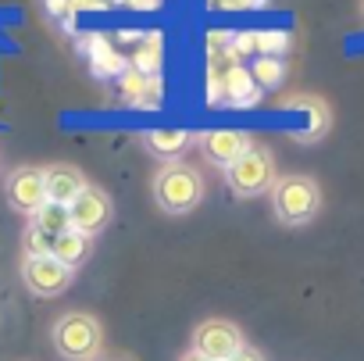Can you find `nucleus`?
I'll return each mask as SVG.
<instances>
[{
    "label": "nucleus",
    "instance_id": "nucleus-9",
    "mask_svg": "<svg viewBox=\"0 0 364 361\" xmlns=\"http://www.w3.org/2000/svg\"><path fill=\"white\" fill-rule=\"evenodd\" d=\"M197 143H200L204 161L215 164V168H222V172L232 168V164L254 147V140H250L243 129H208V132L197 136Z\"/></svg>",
    "mask_w": 364,
    "mask_h": 361
},
{
    "label": "nucleus",
    "instance_id": "nucleus-3",
    "mask_svg": "<svg viewBox=\"0 0 364 361\" xmlns=\"http://www.w3.org/2000/svg\"><path fill=\"white\" fill-rule=\"evenodd\" d=\"M50 343L65 361H97L104 354V325L93 311H65L50 325Z\"/></svg>",
    "mask_w": 364,
    "mask_h": 361
},
{
    "label": "nucleus",
    "instance_id": "nucleus-6",
    "mask_svg": "<svg viewBox=\"0 0 364 361\" xmlns=\"http://www.w3.org/2000/svg\"><path fill=\"white\" fill-rule=\"evenodd\" d=\"M4 201L18 211V215H36L47 204V183H43V168L36 164H18L8 172L4 179Z\"/></svg>",
    "mask_w": 364,
    "mask_h": 361
},
{
    "label": "nucleus",
    "instance_id": "nucleus-19",
    "mask_svg": "<svg viewBox=\"0 0 364 361\" xmlns=\"http://www.w3.org/2000/svg\"><path fill=\"white\" fill-rule=\"evenodd\" d=\"M97 361H129V357H122V354H100Z\"/></svg>",
    "mask_w": 364,
    "mask_h": 361
},
{
    "label": "nucleus",
    "instance_id": "nucleus-4",
    "mask_svg": "<svg viewBox=\"0 0 364 361\" xmlns=\"http://www.w3.org/2000/svg\"><path fill=\"white\" fill-rule=\"evenodd\" d=\"M279 179V168H275V154L261 143H254L232 168H225V183L232 190V197L240 201H254V197H264L272 194Z\"/></svg>",
    "mask_w": 364,
    "mask_h": 361
},
{
    "label": "nucleus",
    "instance_id": "nucleus-11",
    "mask_svg": "<svg viewBox=\"0 0 364 361\" xmlns=\"http://www.w3.org/2000/svg\"><path fill=\"white\" fill-rule=\"evenodd\" d=\"M190 140H193V132L182 129V125H157V129H146V132H143L146 154H154V157L164 161V164H171L182 150H186Z\"/></svg>",
    "mask_w": 364,
    "mask_h": 361
},
{
    "label": "nucleus",
    "instance_id": "nucleus-18",
    "mask_svg": "<svg viewBox=\"0 0 364 361\" xmlns=\"http://www.w3.org/2000/svg\"><path fill=\"white\" fill-rule=\"evenodd\" d=\"M178 361H211V357H204V354H197V350L190 347V350H186V354H182Z\"/></svg>",
    "mask_w": 364,
    "mask_h": 361
},
{
    "label": "nucleus",
    "instance_id": "nucleus-14",
    "mask_svg": "<svg viewBox=\"0 0 364 361\" xmlns=\"http://www.w3.org/2000/svg\"><path fill=\"white\" fill-rule=\"evenodd\" d=\"M250 72V79H254V86L257 90H275L282 79H286V65H282V58L279 54H272V58H257L254 61V68H247Z\"/></svg>",
    "mask_w": 364,
    "mask_h": 361
},
{
    "label": "nucleus",
    "instance_id": "nucleus-12",
    "mask_svg": "<svg viewBox=\"0 0 364 361\" xmlns=\"http://www.w3.org/2000/svg\"><path fill=\"white\" fill-rule=\"evenodd\" d=\"M50 254H54L65 268H72V272H75L79 265H86V261H90V254H93V236H86V233H79V229H68V233L54 236Z\"/></svg>",
    "mask_w": 364,
    "mask_h": 361
},
{
    "label": "nucleus",
    "instance_id": "nucleus-8",
    "mask_svg": "<svg viewBox=\"0 0 364 361\" xmlns=\"http://www.w3.org/2000/svg\"><path fill=\"white\" fill-rule=\"evenodd\" d=\"M68 219H72V229H79V233H86V236H100L107 226H111V219H114V204H111V197L100 190V187H86L72 204H68Z\"/></svg>",
    "mask_w": 364,
    "mask_h": 361
},
{
    "label": "nucleus",
    "instance_id": "nucleus-10",
    "mask_svg": "<svg viewBox=\"0 0 364 361\" xmlns=\"http://www.w3.org/2000/svg\"><path fill=\"white\" fill-rule=\"evenodd\" d=\"M43 183H47V201L50 204H61L68 208L90 183H86V175L68 164V161H58V164H43Z\"/></svg>",
    "mask_w": 364,
    "mask_h": 361
},
{
    "label": "nucleus",
    "instance_id": "nucleus-5",
    "mask_svg": "<svg viewBox=\"0 0 364 361\" xmlns=\"http://www.w3.org/2000/svg\"><path fill=\"white\" fill-rule=\"evenodd\" d=\"M243 347H247V336L229 318H204L193 329V350L204 354V357H211V361H229Z\"/></svg>",
    "mask_w": 364,
    "mask_h": 361
},
{
    "label": "nucleus",
    "instance_id": "nucleus-16",
    "mask_svg": "<svg viewBox=\"0 0 364 361\" xmlns=\"http://www.w3.org/2000/svg\"><path fill=\"white\" fill-rule=\"evenodd\" d=\"M22 244H26V258H43V254H50V247H54V236H47L43 229H36V226L29 222V229H26Z\"/></svg>",
    "mask_w": 364,
    "mask_h": 361
},
{
    "label": "nucleus",
    "instance_id": "nucleus-13",
    "mask_svg": "<svg viewBox=\"0 0 364 361\" xmlns=\"http://www.w3.org/2000/svg\"><path fill=\"white\" fill-rule=\"evenodd\" d=\"M286 108H300V111L311 115V129L300 136V143H318V140L328 132V125H332V111H328V104H325L321 97H307V93H300V97L286 100Z\"/></svg>",
    "mask_w": 364,
    "mask_h": 361
},
{
    "label": "nucleus",
    "instance_id": "nucleus-2",
    "mask_svg": "<svg viewBox=\"0 0 364 361\" xmlns=\"http://www.w3.org/2000/svg\"><path fill=\"white\" fill-rule=\"evenodd\" d=\"M268 201H272L275 222L286 226V229H296V226H307V222L318 219L321 187H318V179H311V175H279Z\"/></svg>",
    "mask_w": 364,
    "mask_h": 361
},
{
    "label": "nucleus",
    "instance_id": "nucleus-7",
    "mask_svg": "<svg viewBox=\"0 0 364 361\" xmlns=\"http://www.w3.org/2000/svg\"><path fill=\"white\" fill-rule=\"evenodd\" d=\"M72 279H75V272L65 268L54 254L22 258V283H26V290H29L33 297H43V300L61 297V293L72 286Z\"/></svg>",
    "mask_w": 364,
    "mask_h": 361
},
{
    "label": "nucleus",
    "instance_id": "nucleus-15",
    "mask_svg": "<svg viewBox=\"0 0 364 361\" xmlns=\"http://www.w3.org/2000/svg\"><path fill=\"white\" fill-rule=\"evenodd\" d=\"M33 226L36 229H43L47 236H61V233H68L72 229V219H68V208H61V204H43L36 215H33Z\"/></svg>",
    "mask_w": 364,
    "mask_h": 361
},
{
    "label": "nucleus",
    "instance_id": "nucleus-20",
    "mask_svg": "<svg viewBox=\"0 0 364 361\" xmlns=\"http://www.w3.org/2000/svg\"><path fill=\"white\" fill-rule=\"evenodd\" d=\"M360 22H364V0H360Z\"/></svg>",
    "mask_w": 364,
    "mask_h": 361
},
{
    "label": "nucleus",
    "instance_id": "nucleus-17",
    "mask_svg": "<svg viewBox=\"0 0 364 361\" xmlns=\"http://www.w3.org/2000/svg\"><path fill=\"white\" fill-rule=\"evenodd\" d=\"M229 361H264V354H261L257 347H250V343H247V347H243L240 354H232Z\"/></svg>",
    "mask_w": 364,
    "mask_h": 361
},
{
    "label": "nucleus",
    "instance_id": "nucleus-1",
    "mask_svg": "<svg viewBox=\"0 0 364 361\" xmlns=\"http://www.w3.org/2000/svg\"><path fill=\"white\" fill-rule=\"evenodd\" d=\"M150 197L164 215H190L204 201V175L186 161L161 164L150 179Z\"/></svg>",
    "mask_w": 364,
    "mask_h": 361
}]
</instances>
